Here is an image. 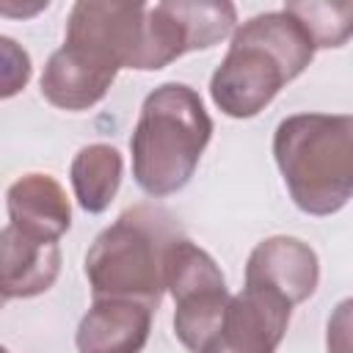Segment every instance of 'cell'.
Masks as SVG:
<instances>
[{
    "label": "cell",
    "instance_id": "6da1fadb",
    "mask_svg": "<svg viewBox=\"0 0 353 353\" xmlns=\"http://www.w3.org/2000/svg\"><path fill=\"white\" fill-rule=\"evenodd\" d=\"M309 33L287 11H265L234 28L229 52L210 77V97L229 119H251L314 58Z\"/></svg>",
    "mask_w": 353,
    "mask_h": 353
},
{
    "label": "cell",
    "instance_id": "7a4b0ae2",
    "mask_svg": "<svg viewBox=\"0 0 353 353\" xmlns=\"http://www.w3.org/2000/svg\"><path fill=\"white\" fill-rule=\"evenodd\" d=\"M210 138L212 119L201 97L185 83L157 85L143 99L130 138L135 185L152 199L179 193L193 179Z\"/></svg>",
    "mask_w": 353,
    "mask_h": 353
},
{
    "label": "cell",
    "instance_id": "3957f363",
    "mask_svg": "<svg viewBox=\"0 0 353 353\" xmlns=\"http://www.w3.org/2000/svg\"><path fill=\"white\" fill-rule=\"evenodd\" d=\"M273 157L292 204L314 218L339 212L353 196V116L295 113L273 132Z\"/></svg>",
    "mask_w": 353,
    "mask_h": 353
},
{
    "label": "cell",
    "instance_id": "277c9868",
    "mask_svg": "<svg viewBox=\"0 0 353 353\" xmlns=\"http://www.w3.org/2000/svg\"><path fill=\"white\" fill-rule=\"evenodd\" d=\"M179 237L176 221L160 207L138 204L121 212L94 237L85 254L94 301L121 298L154 312L165 292V259Z\"/></svg>",
    "mask_w": 353,
    "mask_h": 353
},
{
    "label": "cell",
    "instance_id": "5b68a950",
    "mask_svg": "<svg viewBox=\"0 0 353 353\" xmlns=\"http://www.w3.org/2000/svg\"><path fill=\"white\" fill-rule=\"evenodd\" d=\"M165 292L174 298L176 339L190 353H204L218 336L232 298L218 262L188 237H179L165 259Z\"/></svg>",
    "mask_w": 353,
    "mask_h": 353
},
{
    "label": "cell",
    "instance_id": "8992f818",
    "mask_svg": "<svg viewBox=\"0 0 353 353\" xmlns=\"http://www.w3.org/2000/svg\"><path fill=\"white\" fill-rule=\"evenodd\" d=\"M237 8L226 0H165L146 6L135 69L157 72L176 58L210 50L234 33Z\"/></svg>",
    "mask_w": 353,
    "mask_h": 353
},
{
    "label": "cell",
    "instance_id": "52a82bcc",
    "mask_svg": "<svg viewBox=\"0 0 353 353\" xmlns=\"http://www.w3.org/2000/svg\"><path fill=\"white\" fill-rule=\"evenodd\" d=\"M143 14L146 3L80 0L69 11L63 47L116 74L119 69H135L143 39Z\"/></svg>",
    "mask_w": 353,
    "mask_h": 353
},
{
    "label": "cell",
    "instance_id": "ba28073f",
    "mask_svg": "<svg viewBox=\"0 0 353 353\" xmlns=\"http://www.w3.org/2000/svg\"><path fill=\"white\" fill-rule=\"evenodd\" d=\"M320 281V259L309 243L273 234L254 245L245 262V290L268 292L292 309L309 301Z\"/></svg>",
    "mask_w": 353,
    "mask_h": 353
},
{
    "label": "cell",
    "instance_id": "9c48e42d",
    "mask_svg": "<svg viewBox=\"0 0 353 353\" xmlns=\"http://www.w3.org/2000/svg\"><path fill=\"white\" fill-rule=\"evenodd\" d=\"M290 317V303L243 287V292L229 298L223 325L204 353H276L287 334Z\"/></svg>",
    "mask_w": 353,
    "mask_h": 353
},
{
    "label": "cell",
    "instance_id": "30bf717a",
    "mask_svg": "<svg viewBox=\"0 0 353 353\" xmlns=\"http://www.w3.org/2000/svg\"><path fill=\"white\" fill-rule=\"evenodd\" d=\"M152 309L121 298H97L83 314L74 345L77 353H141L149 342Z\"/></svg>",
    "mask_w": 353,
    "mask_h": 353
},
{
    "label": "cell",
    "instance_id": "8fae6325",
    "mask_svg": "<svg viewBox=\"0 0 353 353\" xmlns=\"http://www.w3.org/2000/svg\"><path fill=\"white\" fill-rule=\"evenodd\" d=\"M11 226L41 243H58L72 226L66 190L50 174H25L6 190Z\"/></svg>",
    "mask_w": 353,
    "mask_h": 353
},
{
    "label": "cell",
    "instance_id": "7c38bea8",
    "mask_svg": "<svg viewBox=\"0 0 353 353\" xmlns=\"http://www.w3.org/2000/svg\"><path fill=\"white\" fill-rule=\"evenodd\" d=\"M61 273L58 243H41L17 226L0 229V295L36 298L47 292Z\"/></svg>",
    "mask_w": 353,
    "mask_h": 353
},
{
    "label": "cell",
    "instance_id": "4fadbf2b",
    "mask_svg": "<svg viewBox=\"0 0 353 353\" xmlns=\"http://www.w3.org/2000/svg\"><path fill=\"white\" fill-rule=\"evenodd\" d=\"M113 80H116V72L102 69L61 44L47 58L39 85H41V97L50 105L77 113V110H88L97 102H102Z\"/></svg>",
    "mask_w": 353,
    "mask_h": 353
},
{
    "label": "cell",
    "instance_id": "5bb4252c",
    "mask_svg": "<svg viewBox=\"0 0 353 353\" xmlns=\"http://www.w3.org/2000/svg\"><path fill=\"white\" fill-rule=\"evenodd\" d=\"M121 174H124V160L116 146L110 143L83 146L69 165V179L77 204L91 215L105 212L119 193Z\"/></svg>",
    "mask_w": 353,
    "mask_h": 353
},
{
    "label": "cell",
    "instance_id": "9a60e30c",
    "mask_svg": "<svg viewBox=\"0 0 353 353\" xmlns=\"http://www.w3.org/2000/svg\"><path fill=\"white\" fill-rule=\"evenodd\" d=\"M281 11H287L298 25L309 33L314 50L342 47L350 39L353 30V6L350 3H320V0H301L287 3Z\"/></svg>",
    "mask_w": 353,
    "mask_h": 353
},
{
    "label": "cell",
    "instance_id": "2e32d148",
    "mask_svg": "<svg viewBox=\"0 0 353 353\" xmlns=\"http://www.w3.org/2000/svg\"><path fill=\"white\" fill-rule=\"evenodd\" d=\"M30 74L33 63L28 50L11 36H0V99H11L19 91H25Z\"/></svg>",
    "mask_w": 353,
    "mask_h": 353
},
{
    "label": "cell",
    "instance_id": "e0dca14e",
    "mask_svg": "<svg viewBox=\"0 0 353 353\" xmlns=\"http://www.w3.org/2000/svg\"><path fill=\"white\" fill-rule=\"evenodd\" d=\"M347 314H350V301H342L339 309H336V314L328 320V339H334V336L339 339V345L336 342L328 345L331 353H347V328H350Z\"/></svg>",
    "mask_w": 353,
    "mask_h": 353
},
{
    "label": "cell",
    "instance_id": "ac0fdd59",
    "mask_svg": "<svg viewBox=\"0 0 353 353\" xmlns=\"http://www.w3.org/2000/svg\"><path fill=\"white\" fill-rule=\"evenodd\" d=\"M50 3L39 0V3H14V0H3L0 3V17H14V19H28L36 17L39 11H44Z\"/></svg>",
    "mask_w": 353,
    "mask_h": 353
},
{
    "label": "cell",
    "instance_id": "d6986e66",
    "mask_svg": "<svg viewBox=\"0 0 353 353\" xmlns=\"http://www.w3.org/2000/svg\"><path fill=\"white\" fill-rule=\"evenodd\" d=\"M3 303H6V298H3V295H0V309H3Z\"/></svg>",
    "mask_w": 353,
    "mask_h": 353
},
{
    "label": "cell",
    "instance_id": "ffe728a7",
    "mask_svg": "<svg viewBox=\"0 0 353 353\" xmlns=\"http://www.w3.org/2000/svg\"><path fill=\"white\" fill-rule=\"evenodd\" d=\"M0 353H8V350H6V347H3V345H0Z\"/></svg>",
    "mask_w": 353,
    "mask_h": 353
}]
</instances>
